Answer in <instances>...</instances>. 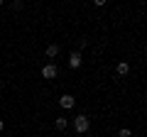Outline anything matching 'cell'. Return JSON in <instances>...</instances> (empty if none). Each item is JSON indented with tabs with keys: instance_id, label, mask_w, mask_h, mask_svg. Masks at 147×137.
<instances>
[{
	"instance_id": "obj_1",
	"label": "cell",
	"mask_w": 147,
	"mask_h": 137,
	"mask_svg": "<svg viewBox=\"0 0 147 137\" xmlns=\"http://www.w3.org/2000/svg\"><path fill=\"white\" fill-rule=\"evenodd\" d=\"M88 127H91V120H88V115H76L74 118V130L76 132H88Z\"/></svg>"
},
{
	"instance_id": "obj_2",
	"label": "cell",
	"mask_w": 147,
	"mask_h": 137,
	"mask_svg": "<svg viewBox=\"0 0 147 137\" xmlns=\"http://www.w3.org/2000/svg\"><path fill=\"white\" fill-rule=\"evenodd\" d=\"M42 76L44 79H57L59 76V66L57 64H44L42 66Z\"/></svg>"
},
{
	"instance_id": "obj_3",
	"label": "cell",
	"mask_w": 147,
	"mask_h": 137,
	"mask_svg": "<svg viewBox=\"0 0 147 137\" xmlns=\"http://www.w3.org/2000/svg\"><path fill=\"white\" fill-rule=\"evenodd\" d=\"M59 105H61V108H64V110H71V108H74V105H76V98H74V95H71V93H64V95H61V98H59Z\"/></svg>"
},
{
	"instance_id": "obj_4",
	"label": "cell",
	"mask_w": 147,
	"mask_h": 137,
	"mask_svg": "<svg viewBox=\"0 0 147 137\" xmlns=\"http://www.w3.org/2000/svg\"><path fill=\"white\" fill-rule=\"evenodd\" d=\"M81 61H84V56H81V52H71L69 54V66L71 68H79Z\"/></svg>"
},
{
	"instance_id": "obj_5",
	"label": "cell",
	"mask_w": 147,
	"mask_h": 137,
	"mask_svg": "<svg viewBox=\"0 0 147 137\" xmlns=\"http://www.w3.org/2000/svg\"><path fill=\"white\" fill-rule=\"evenodd\" d=\"M44 54H47L49 59H54V56H59V47H57V44H49V47H47V52H44Z\"/></svg>"
},
{
	"instance_id": "obj_6",
	"label": "cell",
	"mask_w": 147,
	"mask_h": 137,
	"mask_svg": "<svg viewBox=\"0 0 147 137\" xmlns=\"http://www.w3.org/2000/svg\"><path fill=\"white\" fill-rule=\"evenodd\" d=\"M54 125H57V130H66V127H69V120H66V118H57Z\"/></svg>"
},
{
	"instance_id": "obj_7",
	"label": "cell",
	"mask_w": 147,
	"mask_h": 137,
	"mask_svg": "<svg viewBox=\"0 0 147 137\" xmlns=\"http://www.w3.org/2000/svg\"><path fill=\"white\" fill-rule=\"evenodd\" d=\"M127 71H130V66H127L125 61H123V64H118V74H120V76H125Z\"/></svg>"
},
{
	"instance_id": "obj_8",
	"label": "cell",
	"mask_w": 147,
	"mask_h": 137,
	"mask_svg": "<svg viewBox=\"0 0 147 137\" xmlns=\"http://www.w3.org/2000/svg\"><path fill=\"white\" fill-rule=\"evenodd\" d=\"M118 137H132V130H127V127H123V130L118 132Z\"/></svg>"
},
{
	"instance_id": "obj_9",
	"label": "cell",
	"mask_w": 147,
	"mask_h": 137,
	"mask_svg": "<svg viewBox=\"0 0 147 137\" xmlns=\"http://www.w3.org/2000/svg\"><path fill=\"white\" fill-rule=\"evenodd\" d=\"M3 127H5V122H3V120H0V132H3Z\"/></svg>"
}]
</instances>
